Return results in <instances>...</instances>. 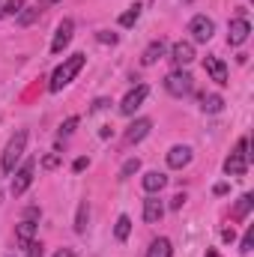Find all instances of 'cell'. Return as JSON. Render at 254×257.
<instances>
[{
	"instance_id": "1",
	"label": "cell",
	"mask_w": 254,
	"mask_h": 257,
	"mask_svg": "<svg viewBox=\"0 0 254 257\" xmlns=\"http://www.w3.org/2000/svg\"><path fill=\"white\" fill-rule=\"evenodd\" d=\"M84 63H87V57L78 51V54H72V57H66L63 63L57 66L54 72H51V81H48V90L51 93H60L63 87H69L72 81H75V75L84 69Z\"/></svg>"
},
{
	"instance_id": "2",
	"label": "cell",
	"mask_w": 254,
	"mask_h": 257,
	"mask_svg": "<svg viewBox=\"0 0 254 257\" xmlns=\"http://www.w3.org/2000/svg\"><path fill=\"white\" fill-rule=\"evenodd\" d=\"M248 165H251V153H248V138H239L233 153L227 156L224 162V174L227 177H245L248 174Z\"/></svg>"
},
{
	"instance_id": "3",
	"label": "cell",
	"mask_w": 254,
	"mask_h": 257,
	"mask_svg": "<svg viewBox=\"0 0 254 257\" xmlns=\"http://www.w3.org/2000/svg\"><path fill=\"white\" fill-rule=\"evenodd\" d=\"M24 150H27V132L21 128V132H15V135L9 138V144H6V150H3V159H0V171H3V174H12L15 165L21 162Z\"/></svg>"
},
{
	"instance_id": "4",
	"label": "cell",
	"mask_w": 254,
	"mask_h": 257,
	"mask_svg": "<svg viewBox=\"0 0 254 257\" xmlns=\"http://www.w3.org/2000/svg\"><path fill=\"white\" fill-rule=\"evenodd\" d=\"M165 90H168L171 96L183 99V96H189L191 90H194V78H191L186 69H174V72L165 78Z\"/></svg>"
},
{
	"instance_id": "5",
	"label": "cell",
	"mask_w": 254,
	"mask_h": 257,
	"mask_svg": "<svg viewBox=\"0 0 254 257\" xmlns=\"http://www.w3.org/2000/svg\"><path fill=\"white\" fill-rule=\"evenodd\" d=\"M15 177H12V186H9V192L12 197H21V194L30 189V183H33V174H36V159H27L18 171H12Z\"/></svg>"
},
{
	"instance_id": "6",
	"label": "cell",
	"mask_w": 254,
	"mask_h": 257,
	"mask_svg": "<svg viewBox=\"0 0 254 257\" xmlns=\"http://www.w3.org/2000/svg\"><path fill=\"white\" fill-rule=\"evenodd\" d=\"M189 33H191L189 42H200V45H206V42L212 39V33H215V21L206 18V15H194V18L189 21Z\"/></svg>"
},
{
	"instance_id": "7",
	"label": "cell",
	"mask_w": 254,
	"mask_h": 257,
	"mask_svg": "<svg viewBox=\"0 0 254 257\" xmlns=\"http://www.w3.org/2000/svg\"><path fill=\"white\" fill-rule=\"evenodd\" d=\"M147 96H150V87H147V84H138L135 90H129L126 99L120 102V114L132 117V114H135V111H138V108L144 105V99H147Z\"/></svg>"
},
{
	"instance_id": "8",
	"label": "cell",
	"mask_w": 254,
	"mask_h": 257,
	"mask_svg": "<svg viewBox=\"0 0 254 257\" xmlns=\"http://www.w3.org/2000/svg\"><path fill=\"white\" fill-rule=\"evenodd\" d=\"M72 33H75V21L63 18L57 24V33H54V42H51V54H63V48L72 42Z\"/></svg>"
},
{
	"instance_id": "9",
	"label": "cell",
	"mask_w": 254,
	"mask_h": 257,
	"mask_svg": "<svg viewBox=\"0 0 254 257\" xmlns=\"http://www.w3.org/2000/svg\"><path fill=\"white\" fill-rule=\"evenodd\" d=\"M251 36V24L245 21V18H233L230 24H227V45H242L245 39Z\"/></svg>"
},
{
	"instance_id": "10",
	"label": "cell",
	"mask_w": 254,
	"mask_h": 257,
	"mask_svg": "<svg viewBox=\"0 0 254 257\" xmlns=\"http://www.w3.org/2000/svg\"><path fill=\"white\" fill-rule=\"evenodd\" d=\"M203 69H206V75H209L218 87H227V66H224V60H218L215 54H206V57H203Z\"/></svg>"
},
{
	"instance_id": "11",
	"label": "cell",
	"mask_w": 254,
	"mask_h": 257,
	"mask_svg": "<svg viewBox=\"0 0 254 257\" xmlns=\"http://www.w3.org/2000/svg\"><path fill=\"white\" fill-rule=\"evenodd\" d=\"M171 60L177 63V69L189 66L191 60H194V42H189V39H180V42H174V48H171Z\"/></svg>"
},
{
	"instance_id": "12",
	"label": "cell",
	"mask_w": 254,
	"mask_h": 257,
	"mask_svg": "<svg viewBox=\"0 0 254 257\" xmlns=\"http://www.w3.org/2000/svg\"><path fill=\"white\" fill-rule=\"evenodd\" d=\"M191 147L189 144H177V147H171L168 150V168H174V171H180V168H186L191 162Z\"/></svg>"
},
{
	"instance_id": "13",
	"label": "cell",
	"mask_w": 254,
	"mask_h": 257,
	"mask_svg": "<svg viewBox=\"0 0 254 257\" xmlns=\"http://www.w3.org/2000/svg\"><path fill=\"white\" fill-rule=\"evenodd\" d=\"M165 51H168V42H165V39H153V42L144 48L141 63H144V66H156L162 57H165Z\"/></svg>"
},
{
	"instance_id": "14",
	"label": "cell",
	"mask_w": 254,
	"mask_h": 257,
	"mask_svg": "<svg viewBox=\"0 0 254 257\" xmlns=\"http://www.w3.org/2000/svg\"><path fill=\"white\" fill-rule=\"evenodd\" d=\"M162 215H165V203H162L156 194H150V197L144 200V221H147V224H159Z\"/></svg>"
},
{
	"instance_id": "15",
	"label": "cell",
	"mask_w": 254,
	"mask_h": 257,
	"mask_svg": "<svg viewBox=\"0 0 254 257\" xmlns=\"http://www.w3.org/2000/svg\"><path fill=\"white\" fill-rule=\"evenodd\" d=\"M150 128H153V120H147V117H138L132 126L126 128V144H141L147 135H150Z\"/></svg>"
},
{
	"instance_id": "16",
	"label": "cell",
	"mask_w": 254,
	"mask_h": 257,
	"mask_svg": "<svg viewBox=\"0 0 254 257\" xmlns=\"http://www.w3.org/2000/svg\"><path fill=\"white\" fill-rule=\"evenodd\" d=\"M36 230H39V221H36V218H21V221L15 224V239H18V245H27V242L36 236Z\"/></svg>"
},
{
	"instance_id": "17",
	"label": "cell",
	"mask_w": 254,
	"mask_h": 257,
	"mask_svg": "<svg viewBox=\"0 0 254 257\" xmlns=\"http://www.w3.org/2000/svg\"><path fill=\"white\" fill-rule=\"evenodd\" d=\"M141 186H144V192H147V194H159L165 186H168V177H165V174H159V171H147V174H144V180H141Z\"/></svg>"
},
{
	"instance_id": "18",
	"label": "cell",
	"mask_w": 254,
	"mask_h": 257,
	"mask_svg": "<svg viewBox=\"0 0 254 257\" xmlns=\"http://www.w3.org/2000/svg\"><path fill=\"white\" fill-rule=\"evenodd\" d=\"M147 257H174V245H171V239H168V236L153 239L150 248H147Z\"/></svg>"
},
{
	"instance_id": "19",
	"label": "cell",
	"mask_w": 254,
	"mask_h": 257,
	"mask_svg": "<svg viewBox=\"0 0 254 257\" xmlns=\"http://www.w3.org/2000/svg\"><path fill=\"white\" fill-rule=\"evenodd\" d=\"M221 108H224V99L218 93H203L200 96V111L203 114H218Z\"/></svg>"
},
{
	"instance_id": "20",
	"label": "cell",
	"mask_w": 254,
	"mask_h": 257,
	"mask_svg": "<svg viewBox=\"0 0 254 257\" xmlns=\"http://www.w3.org/2000/svg\"><path fill=\"white\" fill-rule=\"evenodd\" d=\"M251 209H254V194H242V197L236 200V206H233V218L242 221V218H248Z\"/></svg>"
},
{
	"instance_id": "21",
	"label": "cell",
	"mask_w": 254,
	"mask_h": 257,
	"mask_svg": "<svg viewBox=\"0 0 254 257\" xmlns=\"http://www.w3.org/2000/svg\"><path fill=\"white\" fill-rule=\"evenodd\" d=\"M39 15H42V9H39V6H24V9H21L15 18H18V24H21V27H30V24H33Z\"/></svg>"
},
{
	"instance_id": "22",
	"label": "cell",
	"mask_w": 254,
	"mask_h": 257,
	"mask_svg": "<svg viewBox=\"0 0 254 257\" xmlns=\"http://www.w3.org/2000/svg\"><path fill=\"white\" fill-rule=\"evenodd\" d=\"M87 221H90V203L81 200L78 215H75V233H84V230H87Z\"/></svg>"
},
{
	"instance_id": "23",
	"label": "cell",
	"mask_w": 254,
	"mask_h": 257,
	"mask_svg": "<svg viewBox=\"0 0 254 257\" xmlns=\"http://www.w3.org/2000/svg\"><path fill=\"white\" fill-rule=\"evenodd\" d=\"M129 233H132V218H129V215H120V218H117V227H114V236H117L120 242H126Z\"/></svg>"
},
{
	"instance_id": "24",
	"label": "cell",
	"mask_w": 254,
	"mask_h": 257,
	"mask_svg": "<svg viewBox=\"0 0 254 257\" xmlns=\"http://www.w3.org/2000/svg\"><path fill=\"white\" fill-rule=\"evenodd\" d=\"M24 3H27V0H6V3L0 6V18H12V15H18V12L24 9Z\"/></svg>"
},
{
	"instance_id": "25",
	"label": "cell",
	"mask_w": 254,
	"mask_h": 257,
	"mask_svg": "<svg viewBox=\"0 0 254 257\" xmlns=\"http://www.w3.org/2000/svg\"><path fill=\"white\" fill-rule=\"evenodd\" d=\"M138 18H141V6L135 3V6H129L126 12L120 15V27H132V24H138Z\"/></svg>"
},
{
	"instance_id": "26",
	"label": "cell",
	"mask_w": 254,
	"mask_h": 257,
	"mask_svg": "<svg viewBox=\"0 0 254 257\" xmlns=\"http://www.w3.org/2000/svg\"><path fill=\"white\" fill-rule=\"evenodd\" d=\"M138 171H141V159H138V156H135V159H126L123 168H120V180H129V177L138 174Z\"/></svg>"
},
{
	"instance_id": "27",
	"label": "cell",
	"mask_w": 254,
	"mask_h": 257,
	"mask_svg": "<svg viewBox=\"0 0 254 257\" xmlns=\"http://www.w3.org/2000/svg\"><path fill=\"white\" fill-rule=\"evenodd\" d=\"M24 257H45V245L36 242V239H30V242L24 245Z\"/></svg>"
},
{
	"instance_id": "28",
	"label": "cell",
	"mask_w": 254,
	"mask_h": 257,
	"mask_svg": "<svg viewBox=\"0 0 254 257\" xmlns=\"http://www.w3.org/2000/svg\"><path fill=\"white\" fill-rule=\"evenodd\" d=\"M251 245H254V227H248V230H245V236H242V242H239V251H242V254H248V251H251Z\"/></svg>"
},
{
	"instance_id": "29",
	"label": "cell",
	"mask_w": 254,
	"mask_h": 257,
	"mask_svg": "<svg viewBox=\"0 0 254 257\" xmlns=\"http://www.w3.org/2000/svg\"><path fill=\"white\" fill-rule=\"evenodd\" d=\"M75 126H78V117H69L63 126H60V138H69V135L75 132Z\"/></svg>"
},
{
	"instance_id": "30",
	"label": "cell",
	"mask_w": 254,
	"mask_h": 257,
	"mask_svg": "<svg viewBox=\"0 0 254 257\" xmlns=\"http://www.w3.org/2000/svg\"><path fill=\"white\" fill-rule=\"evenodd\" d=\"M96 39H99V42H111V45H114V42H117V33H108V30H99V36H96Z\"/></svg>"
},
{
	"instance_id": "31",
	"label": "cell",
	"mask_w": 254,
	"mask_h": 257,
	"mask_svg": "<svg viewBox=\"0 0 254 257\" xmlns=\"http://www.w3.org/2000/svg\"><path fill=\"white\" fill-rule=\"evenodd\" d=\"M105 108H111V102H108V99H96L90 111H93V114H99V111H105Z\"/></svg>"
},
{
	"instance_id": "32",
	"label": "cell",
	"mask_w": 254,
	"mask_h": 257,
	"mask_svg": "<svg viewBox=\"0 0 254 257\" xmlns=\"http://www.w3.org/2000/svg\"><path fill=\"white\" fill-rule=\"evenodd\" d=\"M57 165H60V156H45V159H42V168H48V171L57 168Z\"/></svg>"
},
{
	"instance_id": "33",
	"label": "cell",
	"mask_w": 254,
	"mask_h": 257,
	"mask_svg": "<svg viewBox=\"0 0 254 257\" xmlns=\"http://www.w3.org/2000/svg\"><path fill=\"white\" fill-rule=\"evenodd\" d=\"M87 165H90L87 159H75V162H72V171H75V174H81V171H84Z\"/></svg>"
},
{
	"instance_id": "34",
	"label": "cell",
	"mask_w": 254,
	"mask_h": 257,
	"mask_svg": "<svg viewBox=\"0 0 254 257\" xmlns=\"http://www.w3.org/2000/svg\"><path fill=\"white\" fill-rule=\"evenodd\" d=\"M183 203H186V194H174V200H171V206H174V209H180Z\"/></svg>"
},
{
	"instance_id": "35",
	"label": "cell",
	"mask_w": 254,
	"mask_h": 257,
	"mask_svg": "<svg viewBox=\"0 0 254 257\" xmlns=\"http://www.w3.org/2000/svg\"><path fill=\"white\" fill-rule=\"evenodd\" d=\"M221 239H224V242H233V239H236V233H233V227H227V230H221Z\"/></svg>"
},
{
	"instance_id": "36",
	"label": "cell",
	"mask_w": 254,
	"mask_h": 257,
	"mask_svg": "<svg viewBox=\"0 0 254 257\" xmlns=\"http://www.w3.org/2000/svg\"><path fill=\"white\" fill-rule=\"evenodd\" d=\"M54 3H60V0H36V6H39V9H42V12H45V9H48V6H54Z\"/></svg>"
},
{
	"instance_id": "37",
	"label": "cell",
	"mask_w": 254,
	"mask_h": 257,
	"mask_svg": "<svg viewBox=\"0 0 254 257\" xmlns=\"http://www.w3.org/2000/svg\"><path fill=\"white\" fill-rule=\"evenodd\" d=\"M54 257H75V251H72V248H60Z\"/></svg>"
},
{
	"instance_id": "38",
	"label": "cell",
	"mask_w": 254,
	"mask_h": 257,
	"mask_svg": "<svg viewBox=\"0 0 254 257\" xmlns=\"http://www.w3.org/2000/svg\"><path fill=\"white\" fill-rule=\"evenodd\" d=\"M212 192H215V194H227V183H218V186H215Z\"/></svg>"
},
{
	"instance_id": "39",
	"label": "cell",
	"mask_w": 254,
	"mask_h": 257,
	"mask_svg": "<svg viewBox=\"0 0 254 257\" xmlns=\"http://www.w3.org/2000/svg\"><path fill=\"white\" fill-rule=\"evenodd\" d=\"M203 257H221V254H218L215 248H206V254H203Z\"/></svg>"
}]
</instances>
